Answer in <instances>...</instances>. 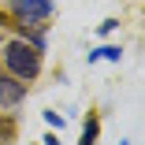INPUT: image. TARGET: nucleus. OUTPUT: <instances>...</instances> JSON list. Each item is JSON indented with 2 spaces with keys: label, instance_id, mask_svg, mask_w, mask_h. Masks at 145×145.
Returning <instances> with one entry per match:
<instances>
[{
  "label": "nucleus",
  "instance_id": "nucleus-1",
  "mask_svg": "<svg viewBox=\"0 0 145 145\" xmlns=\"http://www.w3.org/2000/svg\"><path fill=\"white\" fill-rule=\"evenodd\" d=\"M4 63L15 78H34L41 71V48H34L30 41H8L4 45Z\"/></svg>",
  "mask_w": 145,
  "mask_h": 145
},
{
  "label": "nucleus",
  "instance_id": "nucleus-2",
  "mask_svg": "<svg viewBox=\"0 0 145 145\" xmlns=\"http://www.w3.org/2000/svg\"><path fill=\"white\" fill-rule=\"evenodd\" d=\"M11 8H15V15L26 19V22H41V19L52 15V0H11Z\"/></svg>",
  "mask_w": 145,
  "mask_h": 145
},
{
  "label": "nucleus",
  "instance_id": "nucleus-3",
  "mask_svg": "<svg viewBox=\"0 0 145 145\" xmlns=\"http://www.w3.org/2000/svg\"><path fill=\"white\" fill-rule=\"evenodd\" d=\"M22 97H26V86L15 74H4V78H0V108H19Z\"/></svg>",
  "mask_w": 145,
  "mask_h": 145
},
{
  "label": "nucleus",
  "instance_id": "nucleus-4",
  "mask_svg": "<svg viewBox=\"0 0 145 145\" xmlns=\"http://www.w3.org/2000/svg\"><path fill=\"white\" fill-rule=\"evenodd\" d=\"M97 60H112V63H119V60H123V48H119V45H101V48L89 52V63H97Z\"/></svg>",
  "mask_w": 145,
  "mask_h": 145
},
{
  "label": "nucleus",
  "instance_id": "nucleus-5",
  "mask_svg": "<svg viewBox=\"0 0 145 145\" xmlns=\"http://www.w3.org/2000/svg\"><path fill=\"white\" fill-rule=\"evenodd\" d=\"M82 145H97V119L86 123V130H82Z\"/></svg>",
  "mask_w": 145,
  "mask_h": 145
},
{
  "label": "nucleus",
  "instance_id": "nucleus-6",
  "mask_svg": "<svg viewBox=\"0 0 145 145\" xmlns=\"http://www.w3.org/2000/svg\"><path fill=\"white\" fill-rule=\"evenodd\" d=\"M45 123H48V127H63V115H60V112H45Z\"/></svg>",
  "mask_w": 145,
  "mask_h": 145
},
{
  "label": "nucleus",
  "instance_id": "nucleus-7",
  "mask_svg": "<svg viewBox=\"0 0 145 145\" xmlns=\"http://www.w3.org/2000/svg\"><path fill=\"white\" fill-rule=\"evenodd\" d=\"M115 26H119V22H115V19H104V22H101V34H112Z\"/></svg>",
  "mask_w": 145,
  "mask_h": 145
},
{
  "label": "nucleus",
  "instance_id": "nucleus-8",
  "mask_svg": "<svg viewBox=\"0 0 145 145\" xmlns=\"http://www.w3.org/2000/svg\"><path fill=\"white\" fill-rule=\"evenodd\" d=\"M45 145H63V141L56 138V134H48V138H45Z\"/></svg>",
  "mask_w": 145,
  "mask_h": 145
}]
</instances>
